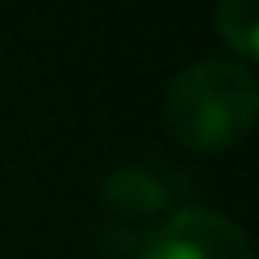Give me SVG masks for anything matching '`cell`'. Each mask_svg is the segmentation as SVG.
<instances>
[{
    "label": "cell",
    "mask_w": 259,
    "mask_h": 259,
    "mask_svg": "<svg viewBox=\"0 0 259 259\" xmlns=\"http://www.w3.org/2000/svg\"><path fill=\"white\" fill-rule=\"evenodd\" d=\"M259 112V82L242 61H199L173 78L164 95L168 130L186 147L221 151L246 139Z\"/></svg>",
    "instance_id": "6da1fadb"
},
{
    "label": "cell",
    "mask_w": 259,
    "mask_h": 259,
    "mask_svg": "<svg viewBox=\"0 0 259 259\" xmlns=\"http://www.w3.org/2000/svg\"><path fill=\"white\" fill-rule=\"evenodd\" d=\"M139 259H250L246 229L207 207H177L143 238Z\"/></svg>",
    "instance_id": "7a4b0ae2"
},
{
    "label": "cell",
    "mask_w": 259,
    "mask_h": 259,
    "mask_svg": "<svg viewBox=\"0 0 259 259\" xmlns=\"http://www.w3.org/2000/svg\"><path fill=\"white\" fill-rule=\"evenodd\" d=\"M186 199H190V182L173 164H160V160L125 164L104 182V207H108V216H125V221H143V216H160L164 221Z\"/></svg>",
    "instance_id": "3957f363"
},
{
    "label": "cell",
    "mask_w": 259,
    "mask_h": 259,
    "mask_svg": "<svg viewBox=\"0 0 259 259\" xmlns=\"http://www.w3.org/2000/svg\"><path fill=\"white\" fill-rule=\"evenodd\" d=\"M216 26H221V39L242 56V65L259 52V18H255V5L250 0H221Z\"/></svg>",
    "instance_id": "277c9868"
}]
</instances>
